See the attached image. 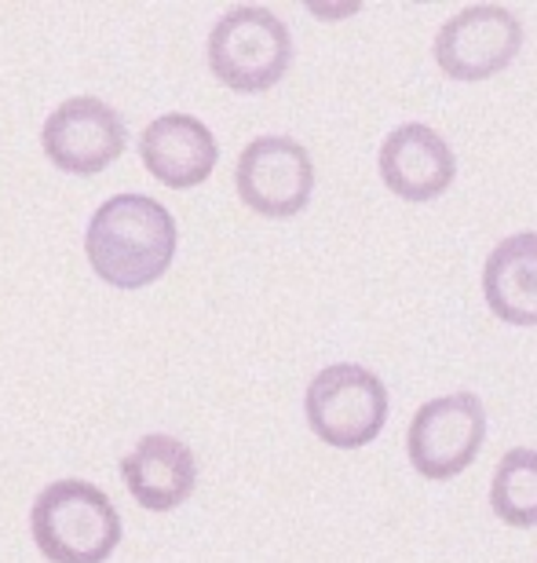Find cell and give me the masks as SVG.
I'll return each instance as SVG.
<instances>
[{
  "label": "cell",
  "instance_id": "1",
  "mask_svg": "<svg viewBox=\"0 0 537 563\" xmlns=\"http://www.w3.org/2000/svg\"><path fill=\"white\" fill-rule=\"evenodd\" d=\"M172 212L147 195H114L103 201L85 231L92 272L114 289L154 286L176 261Z\"/></svg>",
  "mask_w": 537,
  "mask_h": 563
},
{
  "label": "cell",
  "instance_id": "2",
  "mask_svg": "<svg viewBox=\"0 0 537 563\" xmlns=\"http://www.w3.org/2000/svg\"><path fill=\"white\" fill-rule=\"evenodd\" d=\"M30 534L48 563H107L121 545V516L96 483L55 479L33 501Z\"/></svg>",
  "mask_w": 537,
  "mask_h": 563
},
{
  "label": "cell",
  "instance_id": "3",
  "mask_svg": "<svg viewBox=\"0 0 537 563\" xmlns=\"http://www.w3.org/2000/svg\"><path fill=\"white\" fill-rule=\"evenodd\" d=\"M289 63L293 37L271 8L238 4L223 11L209 33V70L231 92H267L286 77Z\"/></svg>",
  "mask_w": 537,
  "mask_h": 563
},
{
  "label": "cell",
  "instance_id": "4",
  "mask_svg": "<svg viewBox=\"0 0 537 563\" xmlns=\"http://www.w3.org/2000/svg\"><path fill=\"white\" fill-rule=\"evenodd\" d=\"M307 424L333 450H358L373 443L388 421V388L373 369L333 363L318 369L304 396Z\"/></svg>",
  "mask_w": 537,
  "mask_h": 563
},
{
  "label": "cell",
  "instance_id": "5",
  "mask_svg": "<svg viewBox=\"0 0 537 563\" xmlns=\"http://www.w3.org/2000/svg\"><path fill=\"white\" fill-rule=\"evenodd\" d=\"M486 439V407L476 391L428 399L406 428V457L421 479H457Z\"/></svg>",
  "mask_w": 537,
  "mask_h": 563
},
{
  "label": "cell",
  "instance_id": "6",
  "mask_svg": "<svg viewBox=\"0 0 537 563\" xmlns=\"http://www.w3.org/2000/svg\"><path fill=\"white\" fill-rule=\"evenodd\" d=\"M523 48V22L505 4H468L435 33V63L450 81H486L508 70Z\"/></svg>",
  "mask_w": 537,
  "mask_h": 563
},
{
  "label": "cell",
  "instance_id": "7",
  "mask_svg": "<svg viewBox=\"0 0 537 563\" xmlns=\"http://www.w3.org/2000/svg\"><path fill=\"white\" fill-rule=\"evenodd\" d=\"M238 198L256 217L289 220L300 217L315 190V162L307 146L289 136H260L253 140L234 168Z\"/></svg>",
  "mask_w": 537,
  "mask_h": 563
},
{
  "label": "cell",
  "instance_id": "8",
  "mask_svg": "<svg viewBox=\"0 0 537 563\" xmlns=\"http://www.w3.org/2000/svg\"><path fill=\"white\" fill-rule=\"evenodd\" d=\"M128 129L110 103L96 96L63 99L41 129L44 157L70 176H96L125 154Z\"/></svg>",
  "mask_w": 537,
  "mask_h": 563
},
{
  "label": "cell",
  "instance_id": "9",
  "mask_svg": "<svg viewBox=\"0 0 537 563\" xmlns=\"http://www.w3.org/2000/svg\"><path fill=\"white\" fill-rule=\"evenodd\" d=\"M380 179L402 201H435L454 187L457 157L439 132L410 121L391 129L377 154Z\"/></svg>",
  "mask_w": 537,
  "mask_h": 563
},
{
  "label": "cell",
  "instance_id": "10",
  "mask_svg": "<svg viewBox=\"0 0 537 563\" xmlns=\"http://www.w3.org/2000/svg\"><path fill=\"white\" fill-rule=\"evenodd\" d=\"M121 479L139 509L172 512L198 487V457L183 439L150 432L121 461Z\"/></svg>",
  "mask_w": 537,
  "mask_h": 563
},
{
  "label": "cell",
  "instance_id": "11",
  "mask_svg": "<svg viewBox=\"0 0 537 563\" xmlns=\"http://www.w3.org/2000/svg\"><path fill=\"white\" fill-rule=\"evenodd\" d=\"M143 168L172 190H190L205 184L220 162L216 136L205 121L190 114H161L154 118L139 136Z\"/></svg>",
  "mask_w": 537,
  "mask_h": 563
},
{
  "label": "cell",
  "instance_id": "12",
  "mask_svg": "<svg viewBox=\"0 0 537 563\" xmlns=\"http://www.w3.org/2000/svg\"><path fill=\"white\" fill-rule=\"evenodd\" d=\"M486 308L508 325H537V234L519 231L494 245L483 267Z\"/></svg>",
  "mask_w": 537,
  "mask_h": 563
},
{
  "label": "cell",
  "instance_id": "13",
  "mask_svg": "<svg viewBox=\"0 0 537 563\" xmlns=\"http://www.w3.org/2000/svg\"><path fill=\"white\" fill-rule=\"evenodd\" d=\"M490 509L516 531L537 527V450L512 446L501 454L490 479Z\"/></svg>",
  "mask_w": 537,
  "mask_h": 563
}]
</instances>
